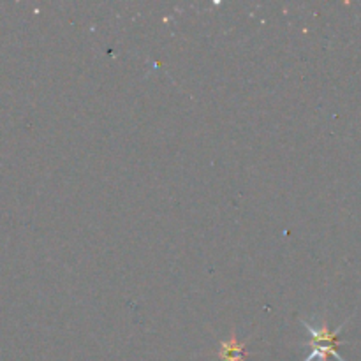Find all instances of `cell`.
I'll return each instance as SVG.
<instances>
[{
	"label": "cell",
	"mask_w": 361,
	"mask_h": 361,
	"mask_svg": "<svg viewBox=\"0 0 361 361\" xmlns=\"http://www.w3.org/2000/svg\"><path fill=\"white\" fill-rule=\"evenodd\" d=\"M349 319H351V317H349ZM349 319H345L335 331L330 330V324H328L326 319H319L317 323L316 319L300 321V323L303 324V328L307 330V334H309V341L303 344V348L310 349V353L303 361H328L330 356H334L337 361H345L341 355H338V345L344 344V342L338 338V335L344 330V326L348 324Z\"/></svg>",
	"instance_id": "1"
},
{
	"label": "cell",
	"mask_w": 361,
	"mask_h": 361,
	"mask_svg": "<svg viewBox=\"0 0 361 361\" xmlns=\"http://www.w3.org/2000/svg\"><path fill=\"white\" fill-rule=\"evenodd\" d=\"M245 345L247 342H238L235 330H231L229 338L221 342L219 358H221V361H245Z\"/></svg>",
	"instance_id": "2"
}]
</instances>
